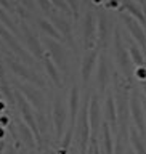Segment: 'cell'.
Here are the masks:
<instances>
[{"label":"cell","mask_w":146,"mask_h":154,"mask_svg":"<svg viewBox=\"0 0 146 154\" xmlns=\"http://www.w3.org/2000/svg\"><path fill=\"white\" fill-rule=\"evenodd\" d=\"M114 60H116V64H117L120 69L124 71V74L127 79H130L132 75V58H130V53L129 50L125 48L122 38H120V31L116 29L114 32Z\"/></svg>","instance_id":"4"},{"label":"cell","mask_w":146,"mask_h":154,"mask_svg":"<svg viewBox=\"0 0 146 154\" xmlns=\"http://www.w3.org/2000/svg\"><path fill=\"white\" fill-rule=\"evenodd\" d=\"M89 104H90V95H87L84 104L79 109L76 130H74V138L77 143L79 154H87V148H89V143L92 138V128H90V119H89Z\"/></svg>","instance_id":"1"},{"label":"cell","mask_w":146,"mask_h":154,"mask_svg":"<svg viewBox=\"0 0 146 154\" xmlns=\"http://www.w3.org/2000/svg\"><path fill=\"white\" fill-rule=\"evenodd\" d=\"M0 23H3L11 32L18 34V29H16V26H14V23L11 21V18H10L8 14L5 13V8H2V7H0Z\"/></svg>","instance_id":"27"},{"label":"cell","mask_w":146,"mask_h":154,"mask_svg":"<svg viewBox=\"0 0 146 154\" xmlns=\"http://www.w3.org/2000/svg\"><path fill=\"white\" fill-rule=\"evenodd\" d=\"M120 18H122V21L125 24V27H127V31L133 35V38L140 43V47L143 48V50L146 51V34L143 31V27L138 24V19L132 18L130 14H120Z\"/></svg>","instance_id":"14"},{"label":"cell","mask_w":146,"mask_h":154,"mask_svg":"<svg viewBox=\"0 0 146 154\" xmlns=\"http://www.w3.org/2000/svg\"><path fill=\"white\" fill-rule=\"evenodd\" d=\"M101 2H103V0H93V3H95V5H98V3H101Z\"/></svg>","instance_id":"35"},{"label":"cell","mask_w":146,"mask_h":154,"mask_svg":"<svg viewBox=\"0 0 146 154\" xmlns=\"http://www.w3.org/2000/svg\"><path fill=\"white\" fill-rule=\"evenodd\" d=\"M103 114H104V120L109 124L113 133L116 135L119 132V124H117V108H116V100L113 93H108L104 98V108H103Z\"/></svg>","instance_id":"13"},{"label":"cell","mask_w":146,"mask_h":154,"mask_svg":"<svg viewBox=\"0 0 146 154\" xmlns=\"http://www.w3.org/2000/svg\"><path fill=\"white\" fill-rule=\"evenodd\" d=\"M43 64H45V71H47L48 77L51 79V82L58 87V88H61V87H63V82H61L60 71H58L56 64H55V63H53L48 56H43Z\"/></svg>","instance_id":"22"},{"label":"cell","mask_w":146,"mask_h":154,"mask_svg":"<svg viewBox=\"0 0 146 154\" xmlns=\"http://www.w3.org/2000/svg\"><path fill=\"white\" fill-rule=\"evenodd\" d=\"M21 31H23V37H24V42H26V45L29 48V51L34 55V58H43L45 56V53H43V48H42V43L40 40L36 37V34H34L31 29L27 27L26 23H21Z\"/></svg>","instance_id":"12"},{"label":"cell","mask_w":146,"mask_h":154,"mask_svg":"<svg viewBox=\"0 0 146 154\" xmlns=\"http://www.w3.org/2000/svg\"><path fill=\"white\" fill-rule=\"evenodd\" d=\"M144 111H146V104H144Z\"/></svg>","instance_id":"41"},{"label":"cell","mask_w":146,"mask_h":154,"mask_svg":"<svg viewBox=\"0 0 146 154\" xmlns=\"http://www.w3.org/2000/svg\"><path fill=\"white\" fill-rule=\"evenodd\" d=\"M138 2H141V3H144V0H138Z\"/></svg>","instance_id":"39"},{"label":"cell","mask_w":146,"mask_h":154,"mask_svg":"<svg viewBox=\"0 0 146 154\" xmlns=\"http://www.w3.org/2000/svg\"><path fill=\"white\" fill-rule=\"evenodd\" d=\"M5 154H18L16 148L13 146V144H8L7 148H5Z\"/></svg>","instance_id":"32"},{"label":"cell","mask_w":146,"mask_h":154,"mask_svg":"<svg viewBox=\"0 0 146 154\" xmlns=\"http://www.w3.org/2000/svg\"><path fill=\"white\" fill-rule=\"evenodd\" d=\"M0 37H2L3 40L7 42V45H8L10 48H11V50H13L14 53H16V55H18L19 58H23V60L26 61V63H32V58H31L26 51L23 50V47L18 43L16 38H14V37L11 35V34H10V32L7 31V29H5V27L2 26V23H0Z\"/></svg>","instance_id":"17"},{"label":"cell","mask_w":146,"mask_h":154,"mask_svg":"<svg viewBox=\"0 0 146 154\" xmlns=\"http://www.w3.org/2000/svg\"><path fill=\"white\" fill-rule=\"evenodd\" d=\"M143 90H144V95H146V85H144V87H143Z\"/></svg>","instance_id":"38"},{"label":"cell","mask_w":146,"mask_h":154,"mask_svg":"<svg viewBox=\"0 0 146 154\" xmlns=\"http://www.w3.org/2000/svg\"><path fill=\"white\" fill-rule=\"evenodd\" d=\"M98 56L100 53L98 50H89L85 53L84 60H82V66H80V75H82V84L87 85L89 80L92 79V74H93V69H95V64L98 61Z\"/></svg>","instance_id":"15"},{"label":"cell","mask_w":146,"mask_h":154,"mask_svg":"<svg viewBox=\"0 0 146 154\" xmlns=\"http://www.w3.org/2000/svg\"><path fill=\"white\" fill-rule=\"evenodd\" d=\"M113 37V21L106 13H100L98 18V47L101 50H106Z\"/></svg>","instance_id":"10"},{"label":"cell","mask_w":146,"mask_h":154,"mask_svg":"<svg viewBox=\"0 0 146 154\" xmlns=\"http://www.w3.org/2000/svg\"><path fill=\"white\" fill-rule=\"evenodd\" d=\"M129 141L135 154H146V140L138 133V130L135 127L129 128Z\"/></svg>","instance_id":"21"},{"label":"cell","mask_w":146,"mask_h":154,"mask_svg":"<svg viewBox=\"0 0 146 154\" xmlns=\"http://www.w3.org/2000/svg\"><path fill=\"white\" fill-rule=\"evenodd\" d=\"M7 64H8L10 69L13 71V74H16L19 79L26 80V82H29V84H32L36 87H40V88H45V80H43L42 77H39L36 72L31 71L29 67H26L18 58H13L11 55H8L7 56Z\"/></svg>","instance_id":"5"},{"label":"cell","mask_w":146,"mask_h":154,"mask_svg":"<svg viewBox=\"0 0 146 154\" xmlns=\"http://www.w3.org/2000/svg\"><path fill=\"white\" fill-rule=\"evenodd\" d=\"M129 154H135V151H133L132 148H129Z\"/></svg>","instance_id":"36"},{"label":"cell","mask_w":146,"mask_h":154,"mask_svg":"<svg viewBox=\"0 0 146 154\" xmlns=\"http://www.w3.org/2000/svg\"><path fill=\"white\" fill-rule=\"evenodd\" d=\"M111 82V66L109 61L106 60V56L100 58V66H98V72H96V85H98L100 91H106Z\"/></svg>","instance_id":"16"},{"label":"cell","mask_w":146,"mask_h":154,"mask_svg":"<svg viewBox=\"0 0 146 154\" xmlns=\"http://www.w3.org/2000/svg\"><path fill=\"white\" fill-rule=\"evenodd\" d=\"M5 148H7V143H5L3 140H0V154L5 152Z\"/></svg>","instance_id":"33"},{"label":"cell","mask_w":146,"mask_h":154,"mask_svg":"<svg viewBox=\"0 0 146 154\" xmlns=\"http://www.w3.org/2000/svg\"><path fill=\"white\" fill-rule=\"evenodd\" d=\"M84 2H85V3H87V2H89V0H84Z\"/></svg>","instance_id":"40"},{"label":"cell","mask_w":146,"mask_h":154,"mask_svg":"<svg viewBox=\"0 0 146 154\" xmlns=\"http://www.w3.org/2000/svg\"><path fill=\"white\" fill-rule=\"evenodd\" d=\"M16 127H18V140L21 141L27 149H36L37 141H36V135L31 128L27 127V124L21 122V120H16Z\"/></svg>","instance_id":"18"},{"label":"cell","mask_w":146,"mask_h":154,"mask_svg":"<svg viewBox=\"0 0 146 154\" xmlns=\"http://www.w3.org/2000/svg\"><path fill=\"white\" fill-rule=\"evenodd\" d=\"M101 100L100 96L93 93L90 98V104H89V119H90V128H92V137L98 138V135L101 132V125H103V108H101Z\"/></svg>","instance_id":"8"},{"label":"cell","mask_w":146,"mask_h":154,"mask_svg":"<svg viewBox=\"0 0 146 154\" xmlns=\"http://www.w3.org/2000/svg\"><path fill=\"white\" fill-rule=\"evenodd\" d=\"M18 88L37 111H45V96L40 90H37L31 84H19Z\"/></svg>","instance_id":"11"},{"label":"cell","mask_w":146,"mask_h":154,"mask_svg":"<svg viewBox=\"0 0 146 154\" xmlns=\"http://www.w3.org/2000/svg\"><path fill=\"white\" fill-rule=\"evenodd\" d=\"M135 75H137L140 80H146V66H138L137 71H135Z\"/></svg>","instance_id":"31"},{"label":"cell","mask_w":146,"mask_h":154,"mask_svg":"<svg viewBox=\"0 0 146 154\" xmlns=\"http://www.w3.org/2000/svg\"><path fill=\"white\" fill-rule=\"evenodd\" d=\"M66 2H67V5H69V8H71L72 14H74V18L79 19V2H77V0H66Z\"/></svg>","instance_id":"30"},{"label":"cell","mask_w":146,"mask_h":154,"mask_svg":"<svg viewBox=\"0 0 146 154\" xmlns=\"http://www.w3.org/2000/svg\"><path fill=\"white\" fill-rule=\"evenodd\" d=\"M143 11H144V16H146V5H144V8H143Z\"/></svg>","instance_id":"37"},{"label":"cell","mask_w":146,"mask_h":154,"mask_svg":"<svg viewBox=\"0 0 146 154\" xmlns=\"http://www.w3.org/2000/svg\"><path fill=\"white\" fill-rule=\"evenodd\" d=\"M87 154H101L100 152V144H98V138H90L89 148H87Z\"/></svg>","instance_id":"29"},{"label":"cell","mask_w":146,"mask_h":154,"mask_svg":"<svg viewBox=\"0 0 146 154\" xmlns=\"http://www.w3.org/2000/svg\"><path fill=\"white\" fill-rule=\"evenodd\" d=\"M129 53H130V58H132V61H133V64L135 66H144V56H143V53L140 51V48L138 47H130L129 48Z\"/></svg>","instance_id":"25"},{"label":"cell","mask_w":146,"mask_h":154,"mask_svg":"<svg viewBox=\"0 0 146 154\" xmlns=\"http://www.w3.org/2000/svg\"><path fill=\"white\" fill-rule=\"evenodd\" d=\"M5 106H7V104H5V103H3V101H2V100H0V112H2V111L5 109Z\"/></svg>","instance_id":"34"},{"label":"cell","mask_w":146,"mask_h":154,"mask_svg":"<svg viewBox=\"0 0 146 154\" xmlns=\"http://www.w3.org/2000/svg\"><path fill=\"white\" fill-rule=\"evenodd\" d=\"M146 111L141 104V96L138 95V91H132L130 95V117H132L135 128L138 130V133L146 140Z\"/></svg>","instance_id":"6"},{"label":"cell","mask_w":146,"mask_h":154,"mask_svg":"<svg viewBox=\"0 0 146 154\" xmlns=\"http://www.w3.org/2000/svg\"><path fill=\"white\" fill-rule=\"evenodd\" d=\"M43 43L48 47V55H50L53 58V63L60 67L61 71H67V66H69V61H67V53L64 50V47L61 45L58 40H55V38H51V37H47V38H43Z\"/></svg>","instance_id":"9"},{"label":"cell","mask_w":146,"mask_h":154,"mask_svg":"<svg viewBox=\"0 0 146 154\" xmlns=\"http://www.w3.org/2000/svg\"><path fill=\"white\" fill-rule=\"evenodd\" d=\"M51 116H53L55 140L56 141H61L63 135H64V132H66V122H67V119H69L67 106L64 104V100H63L61 95H58L55 98V103H53V108H51Z\"/></svg>","instance_id":"3"},{"label":"cell","mask_w":146,"mask_h":154,"mask_svg":"<svg viewBox=\"0 0 146 154\" xmlns=\"http://www.w3.org/2000/svg\"><path fill=\"white\" fill-rule=\"evenodd\" d=\"M14 98H16V108L19 111V114H21L23 120L27 124V127L34 132L36 135V141H37V148H42L43 144V140H42V133L40 130H39V125H37V117L34 116V111L31 108V104L27 103V98L24 96L21 91H14Z\"/></svg>","instance_id":"2"},{"label":"cell","mask_w":146,"mask_h":154,"mask_svg":"<svg viewBox=\"0 0 146 154\" xmlns=\"http://www.w3.org/2000/svg\"><path fill=\"white\" fill-rule=\"evenodd\" d=\"M37 26L42 29L43 32L47 34L48 37H51V38H55V40H63V35L60 34V31H58V29L55 27V24L53 23H50L48 21V19H43V18H39L37 19Z\"/></svg>","instance_id":"23"},{"label":"cell","mask_w":146,"mask_h":154,"mask_svg":"<svg viewBox=\"0 0 146 154\" xmlns=\"http://www.w3.org/2000/svg\"><path fill=\"white\" fill-rule=\"evenodd\" d=\"M96 16L93 10H89L84 18V26H82V40H84V50H93L98 43V35H96Z\"/></svg>","instance_id":"7"},{"label":"cell","mask_w":146,"mask_h":154,"mask_svg":"<svg viewBox=\"0 0 146 154\" xmlns=\"http://www.w3.org/2000/svg\"><path fill=\"white\" fill-rule=\"evenodd\" d=\"M114 154H129L125 138L120 133H116V138H114Z\"/></svg>","instance_id":"24"},{"label":"cell","mask_w":146,"mask_h":154,"mask_svg":"<svg viewBox=\"0 0 146 154\" xmlns=\"http://www.w3.org/2000/svg\"><path fill=\"white\" fill-rule=\"evenodd\" d=\"M37 5L40 7V10L45 14H48V16H51V14L56 13V7L51 3V0H36Z\"/></svg>","instance_id":"26"},{"label":"cell","mask_w":146,"mask_h":154,"mask_svg":"<svg viewBox=\"0 0 146 154\" xmlns=\"http://www.w3.org/2000/svg\"><path fill=\"white\" fill-rule=\"evenodd\" d=\"M101 146H100V152L101 154H114V137H113V130H111L109 124L103 122L101 125Z\"/></svg>","instance_id":"19"},{"label":"cell","mask_w":146,"mask_h":154,"mask_svg":"<svg viewBox=\"0 0 146 154\" xmlns=\"http://www.w3.org/2000/svg\"><path fill=\"white\" fill-rule=\"evenodd\" d=\"M50 19H51V23L55 24V27L60 31V34L67 40V43H69L71 47H74V42H72V26H71V23L67 21L66 18H63V16H60V14H56V13L51 14Z\"/></svg>","instance_id":"20"},{"label":"cell","mask_w":146,"mask_h":154,"mask_svg":"<svg viewBox=\"0 0 146 154\" xmlns=\"http://www.w3.org/2000/svg\"><path fill=\"white\" fill-rule=\"evenodd\" d=\"M51 3L56 7V10H60V11L66 13V14H71V8L66 0H51Z\"/></svg>","instance_id":"28"}]
</instances>
